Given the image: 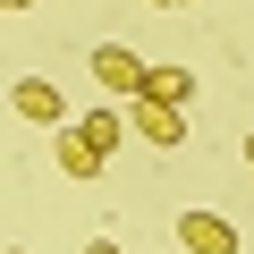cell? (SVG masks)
Returning a JSON list of instances; mask_svg holds the SVG:
<instances>
[{
	"label": "cell",
	"mask_w": 254,
	"mask_h": 254,
	"mask_svg": "<svg viewBox=\"0 0 254 254\" xmlns=\"http://www.w3.org/2000/svg\"><path fill=\"white\" fill-rule=\"evenodd\" d=\"M51 161H60V178H102V161H110V153L68 119V127H51Z\"/></svg>",
	"instance_id": "cell-2"
},
{
	"label": "cell",
	"mask_w": 254,
	"mask_h": 254,
	"mask_svg": "<svg viewBox=\"0 0 254 254\" xmlns=\"http://www.w3.org/2000/svg\"><path fill=\"white\" fill-rule=\"evenodd\" d=\"M0 9H34V0H0Z\"/></svg>",
	"instance_id": "cell-9"
},
{
	"label": "cell",
	"mask_w": 254,
	"mask_h": 254,
	"mask_svg": "<svg viewBox=\"0 0 254 254\" xmlns=\"http://www.w3.org/2000/svg\"><path fill=\"white\" fill-rule=\"evenodd\" d=\"M153 9H187V0H153Z\"/></svg>",
	"instance_id": "cell-10"
},
{
	"label": "cell",
	"mask_w": 254,
	"mask_h": 254,
	"mask_svg": "<svg viewBox=\"0 0 254 254\" xmlns=\"http://www.w3.org/2000/svg\"><path fill=\"white\" fill-rule=\"evenodd\" d=\"M17 119H34V127H68V93L51 85V76H17Z\"/></svg>",
	"instance_id": "cell-4"
},
{
	"label": "cell",
	"mask_w": 254,
	"mask_h": 254,
	"mask_svg": "<svg viewBox=\"0 0 254 254\" xmlns=\"http://www.w3.org/2000/svg\"><path fill=\"white\" fill-rule=\"evenodd\" d=\"M127 127H136V136L144 144H187V110H170V102H153V93H136V102H127Z\"/></svg>",
	"instance_id": "cell-1"
},
{
	"label": "cell",
	"mask_w": 254,
	"mask_h": 254,
	"mask_svg": "<svg viewBox=\"0 0 254 254\" xmlns=\"http://www.w3.org/2000/svg\"><path fill=\"white\" fill-rule=\"evenodd\" d=\"M76 127H85V136H93V144H102V153H110V144H119V136H127V110H85V119H76Z\"/></svg>",
	"instance_id": "cell-7"
},
{
	"label": "cell",
	"mask_w": 254,
	"mask_h": 254,
	"mask_svg": "<svg viewBox=\"0 0 254 254\" xmlns=\"http://www.w3.org/2000/svg\"><path fill=\"white\" fill-rule=\"evenodd\" d=\"M246 170H254V136H246Z\"/></svg>",
	"instance_id": "cell-11"
},
{
	"label": "cell",
	"mask_w": 254,
	"mask_h": 254,
	"mask_svg": "<svg viewBox=\"0 0 254 254\" xmlns=\"http://www.w3.org/2000/svg\"><path fill=\"white\" fill-rule=\"evenodd\" d=\"M85 254H119V246H110V237H93V246H85Z\"/></svg>",
	"instance_id": "cell-8"
},
{
	"label": "cell",
	"mask_w": 254,
	"mask_h": 254,
	"mask_svg": "<svg viewBox=\"0 0 254 254\" xmlns=\"http://www.w3.org/2000/svg\"><path fill=\"white\" fill-rule=\"evenodd\" d=\"M178 246L187 254H237V229L220 212H178Z\"/></svg>",
	"instance_id": "cell-5"
},
{
	"label": "cell",
	"mask_w": 254,
	"mask_h": 254,
	"mask_svg": "<svg viewBox=\"0 0 254 254\" xmlns=\"http://www.w3.org/2000/svg\"><path fill=\"white\" fill-rule=\"evenodd\" d=\"M144 68H153V60H136L127 43H102V51H93V76H102V93H127V102L144 93Z\"/></svg>",
	"instance_id": "cell-3"
},
{
	"label": "cell",
	"mask_w": 254,
	"mask_h": 254,
	"mask_svg": "<svg viewBox=\"0 0 254 254\" xmlns=\"http://www.w3.org/2000/svg\"><path fill=\"white\" fill-rule=\"evenodd\" d=\"M9 254H26V246H9Z\"/></svg>",
	"instance_id": "cell-12"
},
{
	"label": "cell",
	"mask_w": 254,
	"mask_h": 254,
	"mask_svg": "<svg viewBox=\"0 0 254 254\" xmlns=\"http://www.w3.org/2000/svg\"><path fill=\"white\" fill-rule=\"evenodd\" d=\"M144 93H153V102H170V110H187V93H195V76L161 60V68H144Z\"/></svg>",
	"instance_id": "cell-6"
}]
</instances>
